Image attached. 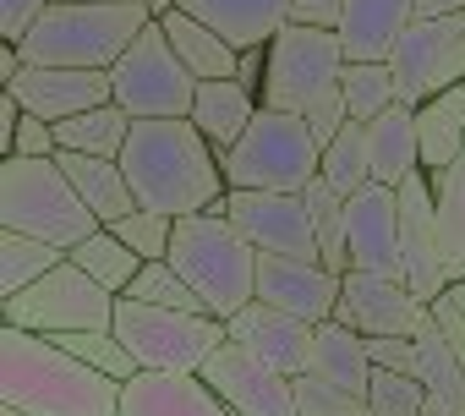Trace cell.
I'll return each mask as SVG.
<instances>
[{
    "instance_id": "8fae6325",
    "label": "cell",
    "mask_w": 465,
    "mask_h": 416,
    "mask_svg": "<svg viewBox=\"0 0 465 416\" xmlns=\"http://www.w3.org/2000/svg\"><path fill=\"white\" fill-rule=\"evenodd\" d=\"M400 104H427L432 94L465 83V17H416L389 55Z\"/></svg>"
},
{
    "instance_id": "60d3db41",
    "label": "cell",
    "mask_w": 465,
    "mask_h": 416,
    "mask_svg": "<svg viewBox=\"0 0 465 416\" xmlns=\"http://www.w3.org/2000/svg\"><path fill=\"white\" fill-rule=\"evenodd\" d=\"M427 318H432V329L449 340V351L465 362V312H460V302L443 291V296H432V302H427Z\"/></svg>"
},
{
    "instance_id": "4dcf8cb0",
    "label": "cell",
    "mask_w": 465,
    "mask_h": 416,
    "mask_svg": "<svg viewBox=\"0 0 465 416\" xmlns=\"http://www.w3.org/2000/svg\"><path fill=\"white\" fill-rule=\"evenodd\" d=\"M66 258H72L94 285H104L110 296H126V291H132V280L143 274V258H137V253L110 231V225H104V231H94V236H88L83 247H72Z\"/></svg>"
},
{
    "instance_id": "83f0119b",
    "label": "cell",
    "mask_w": 465,
    "mask_h": 416,
    "mask_svg": "<svg viewBox=\"0 0 465 416\" xmlns=\"http://www.w3.org/2000/svg\"><path fill=\"white\" fill-rule=\"evenodd\" d=\"M159 28L170 34V50L181 55V66H186L197 83H213V77H236V61H242V50L230 45L224 34H213L208 23H197V17H186V12H170Z\"/></svg>"
},
{
    "instance_id": "ac0fdd59",
    "label": "cell",
    "mask_w": 465,
    "mask_h": 416,
    "mask_svg": "<svg viewBox=\"0 0 465 416\" xmlns=\"http://www.w3.org/2000/svg\"><path fill=\"white\" fill-rule=\"evenodd\" d=\"M6 94L39 115V121H72L94 104H110L115 88H110V72H77V66H23V77L6 83Z\"/></svg>"
},
{
    "instance_id": "8992f818",
    "label": "cell",
    "mask_w": 465,
    "mask_h": 416,
    "mask_svg": "<svg viewBox=\"0 0 465 416\" xmlns=\"http://www.w3.org/2000/svg\"><path fill=\"white\" fill-rule=\"evenodd\" d=\"M230 192H307L323 175V143L312 137L307 115L258 110L236 148L219 154Z\"/></svg>"
},
{
    "instance_id": "c3c4849f",
    "label": "cell",
    "mask_w": 465,
    "mask_h": 416,
    "mask_svg": "<svg viewBox=\"0 0 465 416\" xmlns=\"http://www.w3.org/2000/svg\"><path fill=\"white\" fill-rule=\"evenodd\" d=\"M148 12H153V23H164L175 12V0H148Z\"/></svg>"
},
{
    "instance_id": "ee69618b",
    "label": "cell",
    "mask_w": 465,
    "mask_h": 416,
    "mask_svg": "<svg viewBox=\"0 0 465 416\" xmlns=\"http://www.w3.org/2000/svg\"><path fill=\"white\" fill-rule=\"evenodd\" d=\"M345 121H351V115H345V94H329V99H318V104L307 110V126H312V137H318V143H329Z\"/></svg>"
},
{
    "instance_id": "7dc6e473",
    "label": "cell",
    "mask_w": 465,
    "mask_h": 416,
    "mask_svg": "<svg viewBox=\"0 0 465 416\" xmlns=\"http://www.w3.org/2000/svg\"><path fill=\"white\" fill-rule=\"evenodd\" d=\"M23 66H28V61H23L17 45H0V88H6L12 77H23Z\"/></svg>"
},
{
    "instance_id": "f6af8a7d",
    "label": "cell",
    "mask_w": 465,
    "mask_h": 416,
    "mask_svg": "<svg viewBox=\"0 0 465 416\" xmlns=\"http://www.w3.org/2000/svg\"><path fill=\"white\" fill-rule=\"evenodd\" d=\"M263 77H269V45L242 50V61H236V83H242L247 94H258V99H263Z\"/></svg>"
},
{
    "instance_id": "4fadbf2b",
    "label": "cell",
    "mask_w": 465,
    "mask_h": 416,
    "mask_svg": "<svg viewBox=\"0 0 465 416\" xmlns=\"http://www.w3.org/2000/svg\"><path fill=\"white\" fill-rule=\"evenodd\" d=\"M340 323H351L356 334L367 340H416L427 329V302L405 285V280H389V274H345L340 280V307H334Z\"/></svg>"
},
{
    "instance_id": "7a4b0ae2",
    "label": "cell",
    "mask_w": 465,
    "mask_h": 416,
    "mask_svg": "<svg viewBox=\"0 0 465 416\" xmlns=\"http://www.w3.org/2000/svg\"><path fill=\"white\" fill-rule=\"evenodd\" d=\"M121 389L110 372H94L50 334L0 323V405L34 416H121Z\"/></svg>"
},
{
    "instance_id": "e0dca14e",
    "label": "cell",
    "mask_w": 465,
    "mask_h": 416,
    "mask_svg": "<svg viewBox=\"0 0 465 416\" xmlns=\"http://www.w3.org/2000/svg\"><path fill=\"white\" fill-rule=\"evenodd\" d=\"M340 280L329 263L318 258H280V253H258V302L307 318V323H329L340 307Z\"/></svg>"
},
{
    "instance_id": "7bdbcfd3",
    "label": "cell",
    "mask_w": 465,
    "mask_h": 416,
    "mask_svg": "<svg viewBox=\"0 0 465 416\" xmlns=\"http://www.w3.org/2000/svg\"><path fill=\"white\" fill-rule=\"evenodd\" d=\"M367 356L372 367H389V372H416V340H367Z\"/></svg>"
},
{
    "instance_id": "bcb514c9",
    "label": "cell",
    "mask_w": 465,
    "mask_h": 416,
    "mask_svg": "<svg viewBox=\"0 0 465 416\" xmlns=\"http://www.w3.org/2000/svg\"><path fill=\"white\" fill-rule=\"evenodd\" d=\"M416 17H465V0H416Z\"/></svg>"
},
{
    "instance_id": "e575fe53",
    "label": "cell",
    "mask_w": 465,
    "mask_h": 416,
    "mask_svg": "<svg viewBox=\"0 0 465 416\" xmlns=\"http://www.w3.org/2000/svg\"><path fill=\"white\" fill-rule=\"evenodd\" d=\"M132 302H148V307H170V312H208V302L175 274V263L170 258H159V263H143V274L132 280V291H126Z\"/></svg>"
},
{
    "instance_id": "30bf717a",
    "label": "cell",
    "mask_w": 465,
    "mask_h": 416,
    "mask_svg": "<svg viewBox=\"0 0 465 416\" xmlns=\"http://www.w3.org/2000/svg\"><path fill=\"white\" fill-rule=\"evenodd\" d=\"M115 302L104 285H94L72 258L61 269H50L45 280H34L28 291L0 302V323L28 329V334H72V329H110L115 323Z\"/></svg>"
},
{
    "instance_id": "74e56055",
    "label": "cell",
    "mask_w": 465,
    "mask_h": 416,
    "mask_svg": "<svg viewBox=\"0 0 465 416\" xmlns=\"http://www.w3.org/2000/svg\"><path fill=\"white\" fill-rule=\"evenodd\" d=\"M296 411L302 416H372L361 394H351V389H340V383H329L318 372L296 378Z\"/></svg>"
},
{
    "instance_id": "1f68e13d",
    "label": "cell",
    "mask_w": 465,
    "mask_h": 416,
    "mask_svg": "<svg viewBox=\"0 0 465 416\" xmlns=\"http://www.w3.org/2000/svg\"><path fill=\"white\" fill-rule=\"evenodd\" d=\"M61 263H66L61 247L34 242V236H17V231H0V302L17 296V291H28L34 280H45Z\"/></svg>"
},
{
    "instance_id": "277c9868",
    "label": "cell",
    "mask_w": 465,
    "mask_h": 416,
    "mask_svg": "<svg viewBox=\"0 0 465 416\" xmlns=\"http://www.w3.org/2000/svg\"><path fill=\"white\" fill-rule=\"evenodd\" d=\"M153 23L148 0H99V6H50L34 34L17 45L28 66H77V72H110L137 34Z\"/></svg>"
},
{
    "instance_id": "5bb4252c",
    "label": "cell",
    "mask_w": 465,
    "mask_h": 416,
    "mask_svg": "<svg viewBox=\"0 0 465 416\" xmlns=\"http://www.w3.org/2000/svg\"><path fill=\"white\" fill-rule=\"evenodd\" d=\"M203 378L213 383V394L236 411V416H302V411H296V378L263 367V362H258L252 351H242L236 340H224V345L208 356Z\"/></svg>"
},
{
    "instance_id": "9a60e30c",
    "label": "cell",
    "mask_w": 465,
    "mask_h": 416,
    "mask_svg": "<svg viewBox=\"0 0 465 416\" xmlns=\"http://www.w3.org/2000/svg\"><path fill=\"white\" fill-rule=\"evenodd\" d=\"M400 269H405V285L421 302H432V296L449 291L443 242H438V197H432L427 170H416L411 181H400Z\"/></svg>"
},
{
    "instance_id": "681fc988",
    "label": "cell",
    "mask_w": 465,
    "mask_h": 416,
    "mask_svg": "<svg viewBox=\"0 0 465 416\" xmlns=\"http://www.w3.org/2000/svg\"><path fill=\"white\" fill-rule=\"evenodd\" d=\"M0 416H34V411H17V405H0Z\"/></svg>"
},
{
    "instance_id": "6da1fadb",
    "label": "cell",
    "mask_w": 465,
    "mask_h": 416,
    "mask_svg": "<svg viewBox=\"0 0 465 416\" xmlns=\"http://www.w3.org/2000/svg\"><path fill=\"white\" fill-rule=\"evenodd\" d=\"M121 170L137 192L143 208H159V214H208V208L224 203L230 181L219 164V148L186 121H132V137L121 148Z\"/></svg>"
},
{
    "instance_id": "ab89813d",
    "label": "cell",
    "mask_w": 465,
    "mask_h": 416,
    "mask_svg": "<svg viewBox=\"0 0 465 416\" xmlns=\"http://www.w3.org/2000/svg\"><path fill=\"white\" fill-rule=\"evenodd\" d=\"M55 0H0V45H23Z\"/></svg>"
},
{
    "instance_id": "ffe728a7",
    "label": "cell",
    "mask_w": 465,
    "mask_h": 416,
    "mask_svg": "<svg viewBox=\"0 0 465 416\" xmlns=\"http://www.w3.org/2000/svg\"><path fill=\"white\" fill-rule=\"evenodd\" d=\"M121 416H236L203 372H137L121 389Z\"/></svg>"
},
{
    "instance_id": "5b68a950",
    "label": "cell",
    "mask_w": 465,
    "mask_h": 416,
    "mask_svg": "<svg viewBox=\"0 0 465 416\" xmlns=\"http://www.w3.org/2000/svg\"><path fill=\"white\" fill-rule=\"evenodd\" d=\"M0 231H17V236H34V242L72 253L104 225L94 220V208L66 181L61 159L6 154V164H0Z\"/></svg>"
},
{
    "instance_id": "836d02e7",
    "label": "cell",
    "mask_w": 465,
    "mask_h": 416,
    "mask_svg": "<svg viewBox=\"0 0 465 416\" xmlns=\"http://www.w3.org/2000/svg\"><path fill=\"white\" fill-rule=\"evenodd\" d=\"M323 181H334L345 197L361 192L372 181V159H367V126L361 121H345L329 143H323Z\"/></svg>"
},
{
    "instance_id": "4316f807",
    "label": "cell",
    "mask_w": 465,
    "mask_h": 416,
    "mask_svg": "<svg viewBox=\"0 0 465 416\" xmlns=\"http://www.w3.org/2000/svg\"><path fill=\"white\" fill-rule=\"evenodd\" d=\"M307 372H318V378H329V383H340V389H351V394L367 400V389H372L367 334H356V329L340 323V318L318 323V334H312V367H307Z\"/></svg>"
},
{
    "instance_id": "7402d4cb",
    "label": "cell",
    "mask_w": 465,
    "mask_h": 416,
    "mask_svg": "<svg viewBox=\"0 0 465 416\" xmlns=\"http://www.w3.org/2000/svg\"><path fill=\"white\" fill-rule=\"evenodd\" d=\"M411 23H416V0H345L340 45L351 61H389Z\"/></svg>"
},
{
    "instance_id": "d6a6232c",
    "label": "cell",
    "mask_w": 465,
    "mask_h": 416,
    "mask_svg": "<svg viewBox=\"0 0 465 416\" xmlns=\"http://www.w3.org/2000/svg\"><path fill=\"white\" fill-rule=\"evenodd\" d=\"M340 94H345V115L372 126L383 110L400 104V88H394V72L389 61H351L345 77H340Z\"/></svg>"
},
{
    "instance_id": "f35d334b",
    "label": "cell",
    "mask_w": 465,
    "mask_h": 416,
    "mask_svg": "<svg viewBox=\"0 0 465 416\" xmlns=\"http://www.w3.org/2000/svg\"><path fill=\"white\" fill-rule=\"evenodd\" d=\"M12 154H23V159H55V154H61L55 121H39V115L23 110V121H17V132H12Z\"/></svg>"
},
{
    "instance_id": "2e32d148",
    "label": "cell",
    "mask_w": 465,
    "mask_h": 416,
    "mask_svg": "<svg viewBox=\"0 0 465 416\" xmlns=\"http://www.w3.org/2000/svg\"><path fill=\"white\" fill-rule=\"evenodd\" d=\"M345 225H351V269L356 274L405 280V269H400V186L367 181L361 192H351Z\"/></svg>"
},
{
    "instance_id": "484cf974",
    "label": "cell",
    "mask_w": 465,
    "mask_h": 416,
    "mask_svg": "<svg viewBox=\"0 0 465 416\" xmlns=\"http://www.w3.org/2000/svg\"><path fill=\"white\" fill-rule=\"evenodd\" d=\"M367 159H372V181L400 186L421 170V143H416V110L394 104L367 126Z\"/></svg>"
},
{
    "instance_id": "44dd1931",
    "label": "cell",
    "mask_w": 465,
    "mask_h": 416,
    "mask_svg": "<svg viewBox=\"0 0 465 416\" xmlns=\"http://www.w3.org/2000/svg\"><path fill=\"white\" fill-rule=\"evenodd\" d=\"M175 12L208 23L236 50H252L280 39V28L291 23V0H175Z\"/></svg>"
},
{
    "instance_id": "d6986e66",
    "label": "cell",
    "mask_w": 465,
    "mask_h": 416,
    "mask_svg": "<svg viewBox=\"0 0 465 416\" xmlns=\"http://www.w3.org/2000/svg\"><path fill=\"white\" fill-rule=\"evenodd\" d=\"M224 329H230V340H236L242 351H252L263 367H274L285 378H302L312 367V334H318V323H307V318H291V312H280L269 302H252V307H242L236 318H230Z\"/></svg>"
},
{
    "instance_id": "603a6c76",
    "label": "cell",
    "mask_w": 465,
    "mask_h": 416,
    "mask_svg": "<svg viewBox=\"0 0 465 416\" xmlns=\"http://www.w3.org/2000/svg\"><path fill=\"white\" fill-rule=\"evenodd\" d=\"M258 110H263V99L247 94L236 77H213V83H197V99H192V115L186 121L224 154V148L242 143V132L252 126Z\"/></svg>"
},
{
    "instance_id": "f1b7e54d",
    "label": "cell",
    "mask_w": 465,
    "mask_h": 416,
    "mask_svg": "<svg viewBox=\"0 0 465 416\" xmlns=\"http://www.w3.org/2000/svg\"><path fill=\"white\" fill-rule=\"evenodd\" d=\"M55 137H61V154L121 159V148H126V137H132V115L110 99V104H94V110L72 115V121H61V126H55Z\"/></svg>"
},
{
    "instance_id": "d4e9b609",
    "label": "cell",
    "mask_w": 465,
    "mask_h": 416,
    "mask_svg": "<svg viewBox=\"0 0 465 416\" xmlns=\"http://www.w3.org/2000/svg\"><path fill=\"white\" fill-rule=\"evenodd\" d=\"M416 143H421V170L438 175L454 159H465V83L432 94L416 104Z\"/></svg>"
},
{
    "instance_id": "9c48e42d",
    "label": "cell",
    "mask_w": 465,
    "mask_h": 416,
    "mask_svg": "<svg viewBox=\"0 0 465 416\" xmlns=\"http://www.w3.org/2000/svg\"><path fill=\"white\" fill-rule=\"evenodd\" d=\"M110 88H115V104L132 121L192 115V99H197V77L181 66V55L170 50V34L159 23H148L137 34V45L110 66Z\"/></svg>"
},
{
    "instance_id": "ba28073f",
    "label": "cell",
    "mask_w": 465,
    "mask_h": 416,
    "mask_svg": "<svg viewBox=\"0 0 465 416\" xmlns=\"http://www.w3.org/2000/svg\"><path fill=\"white\" fill-rule=\"evenodd\" d=\"M351 55L340 45V34L329 28H302V23H285L280 39L269 45V77H263V104L269 110H291V115H307L318 99L340 94V77H345Z\"/></svg>"
},
{
    "instance_id": "3957f363",
    "label": "cell",
    "mask_w": 465,
    "mask_h": 416,
    "mask_svg": "<svg viewBox=\"0 0 465 416\" xmlns=\"http://www.w3.org/2000/svg\"><path fill=\"white\" fill-rule=\"evenodd\" d=\"M170 263L175 274L208 302L213 318H236L242 307L258 302V247L230 225L224 208L208 214H186L175 220V242H170Z\"/></svg>"
},
{
    "instance_id": "cb8c5ba5",
    "label": "cell",
    "mask_w": 465,
    "mask_h": 416,
    "mask_svg": "<svg viewBox=\"0 0 465 416\" xmlns=\"http://www.w3.org/2000/svg\"><path fill=\"white\" fill-rule=\"evenodd\" d=\"M55 159H61L66 181L77 186V197L94 208L99 225H115V220L132 214V208H143L132 181H126V170H121V159H94V154H55Z\"/></svg>"
},
{
    "instance_id": "f907efd6",
    "label": "cell",
    "mask_w": 465,
    "mask_h": 416,
    "mask_svg": "<svg viewBox=\"0 0 465 416\" xmlns=\"http://www.w3.org/2000/svg\"><path fill=\"white\" fill-rule=\"evenodd\" d=\"M55 6H99V0H55Z\"/></svg>"
},
{
    "instance_id": "52a82bcc",
    "label": "cell",
    "mask_w": 465,
    "mask_h": 416,
    "mask_svg": "<svg viewBox=\"0 0 465 416\" xmlns=\"http://www.w3.org/2000/svg\"><path fill=\"white\" fill-rule=\"evenodd\" d=\"M110 329L132 351L137 372H203L208 356L230 340L224 318H213V312H170V307H148L132 296L115 302Z\"/></svg>"
},
{
    "instance_id": "f546056e",
    "label": "cell",
    "mask_w": 465,
    "mask_h": 416,
    "mask_svg": "<svg viewBox=\"0 0 465 416\" xmlns=\"http://www.w3.org/2000/svg\"><path fill=\"white\" fill-rule=\"evenodd\" d=\"M432 197H438V242H443V274L449 285L465 280V159H454L449 170L427 175Z\"/></svg>"
},
{
    "instance_id": "b9f144b4",
    "label": "cell",
    "mask_w": 465,
    "mask_h": 416,
    "mask_svg": "<svg viewBox=\"0 0 465 416\" xmlns=\"http://www.w3.org/2000/svg\"><path fill=\"white\" fill-rule=\"evenodd\" d=\"M291 23L340 34V23H345V0H291Z\"/></svg>"
},
{
    "instance_id": "7c38bea8",
    "label": "cell",
    "mask_w": 465,
    "mask_h": 416,
    "mask_svg": "<svg viewBox=\"0 0 465 416\" xmlns=\"http://www.w3.org/2000/svg\"><path fill=\"white\" fill-rule=\"evenodd\" d=\"M224 214L258 253H280V258H318V231L307 214V197L302 192H224Z\"/></svg>"
},
{
    "instance_id": "d590c367",
    "label": "cell",
    "mask_w": 465,
    "mask_h": 416,
    "mask_svg": "<svg viewBox=\"0 0 465 416\" xmlns=\"http://www.w3.org/2000/svg\"><path fill=\"white\" fill-rule=\"evenodd\" d=\"M367 411H372V416H421V411H427V383H421L416 372H389V367H372Z\"/></svg>"
},
{
    "instance_id": "8d00e7d4",
    "label": "cell",
    "mask_w": 465,
    "mask_h": 416,
    "mask_svg": "<svg viewBox=\"0 0 465 416\" xmlns=\"http://www.w3.org/2000/svg\"><path fill=\"white\" fill-rule=\"evenodd\" d=\"M143 263H159V258H170V242H175V214H159V208H132L126 220H115L110 225Z\"/></svg>"
}]
</instances>
